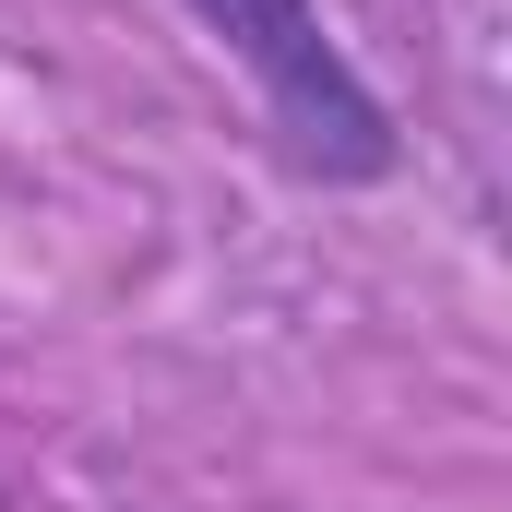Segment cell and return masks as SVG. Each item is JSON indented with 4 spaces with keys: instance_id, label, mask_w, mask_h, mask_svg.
<instances>
[{
    "instance_id": "6da1fadb",
    "label": "cell",
    "mask_w": 512,
    "mask_h": 512,
    "mask_svg": "<svg viewBox=\"0 0 512 512\" xmlns=\"http://www.w3.org/2000/svg\"><path fill=\"white\" fill-rule=\"evenodd\" d=\"M191 24H203L227 60H251L262 120H274V155H286L298 179H322V191L393 179L405 131H393V108L370 96V72L334 48L322 0H191Z\"/></svg>"
}]
</instances>
